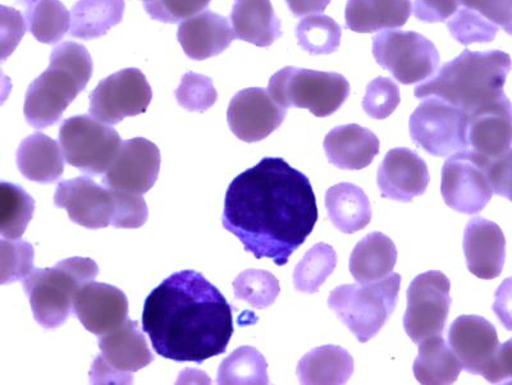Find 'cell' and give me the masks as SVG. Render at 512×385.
Returning a JSON list of instances; mask_svg holds the SVG:
<instances>
[{"instance_id":"28","label":"cell","mask_w":512,"mask_h":385,"mask_svg":"<svg viewBox=\"0 0 512 385\" xmlns=\"http://www.w3.org/2000/svg\"><path fill=\"white\" fill-rule=\"evenodd\" d=\"M63 155V149L56 141L36 132L21 142L17 150V167L32 182H56L64 171Z\"/></svg>"},{"instance_id":"4","label":"cell","mask_w":512,"mask_h":385,"mask_svg":"<svg viewBox=\"0 0 512 385\" xmlns=\"http://www.w3.org/2000/svg\"><path fill=\"white\" fill-rule=\"evenodd\" d=\"M93 75V59L84 45L66 41L50 55L48 70L29 87L25 99V118L31 127L48 128L56 125L64 110Z\"/></svg>"},{"instance_id":"1","label":"cell","mask_w":512,"mask_h":385,"mask_svg":"<svg viewBox=\"0 0 512 385\" xmlns=\"http://www.w3.org/2000/svg\"><path fill=\"white\" fill-rule=\"evenodd\" d=\"M318 222L312 183L282 158H264L237 176L224 199L223 228L256 259L283 267Z\"/></svg>"},{"instance_id":"5","label":"cell","mask_w":512,"mask_h":385,"mask_svg":"<svg viewBox=\"0 0 512 385\" xmlns=\"http://www.w3.org/2000/svg\"><path fill=\"white\" fill-rule=\"evenodd\" d=\"M98 274V265L89 258H70L53 268L32 270L24 290L36 322L45 329L61 327L70 318L76 293Z\"/></svg>"},{"instance_id":"45","label":"cell","mask_w":512,"mask_h":385,"mask_svg":"<svg viewBox=\"0 0 512 385\" xmlns=\"http://www.w3.org/2000/svg\"><path fill=\"white\" fill-rule=\"evenodd\" d=\"M460 6L461 0H415L413 13L419 21L438 24L454 16Z\"/></svg>"},{"instance_id":"29","label":"cell","mask_w":512,"mask_h":385,"mask_svg":"<svg viewBox=\"0 0 512 385\" xmlns=\"http://www.w3.org/2000/svg\"><path fill=\"white\" fill-rule=\"evenodd\" d=\"M354 373V359L345 348L322 346L308 352L297 365L299 382L306 385H341Z\"/></svg>"},{"instance_id":"51","label":"cell","mask_w":512,"mask_h":385,"mask_svg":"<svg viewBox=\"0 0 512 385\" xmlns=\"http://www.w3.org/2000/svg\"><path fill=\"white\" fill-rule=\"evenodd\" d=\"M286 3L292 15L303 17L326 11L331 0H286Z\"/></svg>"},{"instance_id":"2","label":"cell","mask_w":512,"mask_h":385,"mask_svg":"<svg viewBox=\"0 0 512 385\" xmlns=\"http://www.w3.org/2000/svg\"><path fill=\"white\" fill-rule=\"evenodd\" d=\"M143 330L164 359L203 364L226 352L233 334L232 307L203 274L181 270L145 300Z\"/></svg>"},{"instance_id":"3","label":"cell","mask_w":512,"mask_h":385,"mask_svg":"<svg viewBox=\"0 0 512 385\" xmlns=\"http://www.w3.org/2000/svg\"><path fill=\"white\" fill-rule=\"evenodd\" d=\"M511 67L510 55L501 50H464L431 80L416 87L415 96L418 99L436 96L469 116L505 95L504 86Z\"/></svg>"},{"instance_id":"22","label":"cell","mask_w":512,"mask_h":385,"mask_svg":"<svg viewBox=\"0 0 512 385\" xmlns=\"http://www.w3.org/2000/svg\"><path fill=\"white\" fill-rule=\"evenodd\" d=\"M464 254L469 272L475 277L486 281L500 277L506 260L504 232L491 220H470L464 232Z\"/></svg>"},{"instance_id":"15","label":"cell","mask_w":512,"mask_h":385,"mask_svg":"<svg viewBox=\"0 0 512 385\" xmlns=\"http://www.w3.org/2000/svg\"><path fill=\"white\" fill-rule=\"evenodd\" d=\"M57 208L66 209L68 217L89 229L113 227L117 214V191L99 186L89 177H77L59 183L54 195Z\"/></svg>"},{"instance_id":"7","label":"cell","mask_w":512,"mask_h":385,"mask_svg":"<svg viewBox=\"0 0 512 385\" xmlns=\"http://www.w3.org/2000/svg\"><path fill=\"white\" fill-rule=\"evenodd\" d=\"M350 84L340 73L286 67L274 73L268 91L280 107L308 109L315 117L332 116L345 104Z\"/></svg>"},{"instance_id":"10","label":"cell","mask_w":512,"mask_h":385,"mask_svg":"<svg viewBox=\"0 0 512 385\" xmlns=\"http://www.w3.org/2000/svg\"><path fill=\"white\" fill-rule=\"evenodd\" d=\"M59 142L67 163L93 177L108 171L122 145L114 128L89 116L66 119L59 130Z\"/></svg>"},{"instance_id":"33","label":"cell","mask_w":512,"mask_h":385,"mask_svg":"<svg viewBox=\"0 0 512 385\" xmlns=\"http://www.w3.org/2000/svg\"><path fill=\"white\" fill-rule=\"evenodd\" d=\"M26 9V20L34 38L56 44L71 30V15L59 0H17Z\"/></svg>"},{"instance_id":"53","label":"cell","mask_w":512,"mask_h":385,"mask_svg":"<svg viewBox=\"0 0 512 385\" xmlns=\"http://www.w3.org/2000/svg\"><path fill=\"white\" fill-rule=\"evenodd\" d=\"M143 2H144V0H143Z\"/></svg>"},{"instance_id":"40","label":"cell","mask_w":512,"mask_h":385,"mask_svg":"<svg viewBox=\"0 0 512 385\" xmlns=\"http://www.w3.org/2000/svg\"><path fill=\"white\" fill-rule=\"evenodd\" d=\"M176 99L189 112L203 113L217 103L218 94L213 81L199 73L189 72L182 77Z\"/></svg>"},{"instance_id":"8","label":"cell","mask_w":512,"mask_h":385,"mask_svg":"<svg viewBox=\"0 0 512 385\" xmlns=\"http://www.w3.org/2000/svg\"><path fill=\"white\" fill-rule=\"evenodd\" d=\"M411 139L433 157L469 150L468 114L436 96L425 98L411 114Z\"/></svg>"},{"instance_id":"14","label":"cell","mask_w":512,"mask_h":385,"mask_svg":"<svg viewBox=\"0 0 512 385\" xmlns=\"http://www.w3.org/2000/svg\"><path fill=\"white\" fill-rule=\"evenodd\" d=\"M153 99L152 87L144 73L127 68L100 82L90 94L91 117L117 125L127 117L144 114Z\"/></svg>"},{"instance_id":"30","label":"cell","mask_w":512,"mask_h":385,"mask_svg":"<svg viewBox=\"0 0 512 385\" xmlns=\"http://www.w3.org/2000/svg\"><path fill=\"white\" fill-rule=\"evenodd\" d=\"M326 208L333 226L346 235L361 231L372 220L368 196L352 183H340L328 189Z\"/></svg>"},{"instance_id":"24","label":"cell","mask_w":512,"mask_h":385,"mask_svg":"<svg viewBox=\"0 0 512 385\" xmlns=\"http://www.w3.org/2000/svg\"><path fill=\"white\" fill-rule=\"evenodd\" d=\"M379 146L376 134L359 125L338 126L324 139L328 162L347 171L369 167L379 153Z\"/></svg>"},{"instance_id":"39","label":"cell","mask_w":512,"mask_h":385,"mask_svg":"<svg viewBox=\"0 0 512 385\" xmlns=\"http://www.w3.org/2000/svg\"><path fill=\"white\" fill-rule=\"evenodd\" d=\"M448 30L452 38L469 47L474 43H491L495 40L498 26L474 9L461 7L448 18Z\"/></svg>"},{"instance_id":"12","label":"cell","mask_w":512,"mask_h":385,"mask_svg":"<svg viewBox=\"0 0 512 385\" xmlns=\"http://www.w3.org/2000/svg\"><path fill=\"white\" fill-rule=\"evenodd\" d=\"M450 279L438 270L418 275L410 283L404 328L411 341L442 336L451 306Z\"/></svg>"},{"instance_id":"20","label":"cell","mask_w":512,"mask_h":385,"mask_svg":"<svg viewBox=\"0 0 512 385\" xmlns=\"http://www.w3.org/2000/svg\"><path fill=\"white\" fill-rule=\"evenodd\" d=\"M468 142L488 163L512 149V104L506 95L469 114Z\"/></svg>"},{"instance_id":"50","label":"cell","mask_w":512,"mask_h":385,"mask_svg":"<svg viewBox=\"0 0 512 385\" xmlns=\"http://www.w3.org/2000/svg\"><path fill=\"white\" fill-rule=\"evenodd\" d=\"M493 311L507 330L512 332V277L505 279L495 295Z\"/></svg>"},{"instance_id":"41","label":"cell","mask_w":512,"mask_h":385,"mask_svg":"<svg viewBox=\"0 0 512 385\" xmlns=\"http://www.w3.org/2000/svg\"><path fill=\"white\" fill-rule=\"evenodd\" d=\"M2 251V274L0 283L8 284L21 281L34 269V247L25 241H13L2 238L0 241Z\"/></svg>"},{"instance_id":"25","label":"cell","mask_w":512,"mask_h":385,"mask_svg":"<svg viewBox=\"0 0 512 385\" xmlns=\"http://www.w3.org/2000/svg\"><path fill=\"white\" fill-rule=\"evenodd\" d=\"M231 22L236 38L255 47H271L282 36L281 21L271 0H235Z\"/></svg>"},{"instance_id":"26","label":"cell","mask_w":512,"mask_h":385,"mask_svg":"<svg viewBox=\"0 0 512 385\" xmlns=\"http://www.w3.org/2000/svg\"><path fill=\"white\" fill-rule=\"evenodd\" d=\"M413 4L410 0H349L346 27L358 34L397 29L408 22Z\"/></svg>"},{"instance_id":"37","label":"cell","mask_w":512,"mask_h":385,"mask_svg":"<svg viewBox=\"0 0 512 385\" xmlns=\"http://www.w3.org/2000/svg\"><path fill=\"white\" fill-rule=\"evenodd\" d=\"M337 267V254L332 246L318 244L306 252L294 272L296 291L315 293Z\"/></svg>"},{"instance_id":"46","label":"cell","mask_w":512,"mask_h":385,"mask_svg":"<svg viewBox=\"0 0 512 385\" xmlns=\"http://www.w3.org/2000/svg\"><path fill=\"white\" fill-rule=\"evenodd\" d=\"M461 4L504 30L512 25V0H461Z\"/></svg>"},{"instance_id":"47","label":"cell","mask_w":512,"mask_h":385,"mask_svg":"<svg viewBox=\"0 0 512 385\" xmlns=\"http://www.w3.org/2000/svg\"><path fill=\"white\" fill-rule=\"evenodd\" d=\"M488 176L495 194L512 201V149L489 163Z\"/></svg>"},{"instance_id":"11","label":"cell","mask_w":512,"mask_h":385,"mask_svg":"<svg viewBox=\"0 0 512 385\" xmlns=\"http://www.w3.org/2000/svg\"><path fill=\"white\" fill-rule=\"evenodd\" d=\"M373 55L402 85L428 80L440 66V53L432 41L414 31H384L374 36Z\"/></svg>"},{"instance_id":"19","label":"cell","mask_w":512,"mask_h":385,"mask_svg":"<svg viewBox=\"0 0 512 385\" xmlns=\"http://www.w3.org/2000/svg\"><path fill=\"white\" fill-rule=\"evenodd\" d=\"M73 311L86 330L102 337L126 322L128 301L120 288L91 281L76 293Z\"/></svg>"},{"instance_id":"34","label":"cell","mask_w":512,"mask_h":385,"mask_svg":"<svg viewBox=\"0 0 512 385\" xmlns=\"http://www.w3.org/2000/svg\"><path fill=\"white\" fill-rule=\"evenodd\" d=\"M34 213L35 200L22 187L0 183V233L3 238H21Z\"/></svg>"},{"instance_id":"21","label":"cell","mask_w":512,"mask_h":385,"mask_svg":"<svg viewBox=\"0 0 512 385\" xmlns=\"http://www.w3.org/2000/svg\"><path fill=\"white\" fill-rule=\"evenodd\" d=\"M429 180L427 164L410 149L388 151L379 165L377 183L384 199L410 203L414 197L427 191Z\"/></svg>"},{"instance_id":"42","label":"cell","mask_w":512,"mask_h":385,"mask_svg":"<svg viewBox=\"0 0 512 385\" xmlns=\"http://www.w3.org/2000/svg\"><path fill=\"white\" fill-rule=\"evenodd\" d=\"M401 95L399 86L387 77H377L369 82L363 100V109L370 118L386 119L399 107Z\"/></svg>"},{"instance_id":"6","label":"cell","mask_w":512,"mask_h":385,"mask_svg":"<svg viewBox=\"0 0 512 385\" xmlns=\"http://www.w3.org/2000/svg\"><path fill=\"white\" fill-rule=\"evenodd\" d=\"M400 286L397 273L379 282L345 284L331 292L328 306L360 343H367L381 332L395 311Z\"/></svg>"},{"instance_id":"52","label":"cell","mask_w":512,"mask_h":385,"mask_svg":"<svg viewBox=\"0 0 512 385\" xmlns=\"http://www.w3.org/2000/svg\"><path fill=\"white\" fill-rule=\"evenodd\" d=\"M507 32V34L511 35L512 36V25H510L509 27H507V29L505 30Z\"/></svg>"},{"instance_id":"43","label":"cell","mask_w":512,"mask_h":385,"mask_svg":"<svg viewBox=\"0 0 512 385\" xmlns=\"http://www.w3.org/2000/svg\"><path fill=\"white\" fill-rule=\"evenodd\" d=\"M209 3L210 0H144V7L153 20L176 24L185 18L199 15Z\"/></svg>"},{"instance_id":"36","label":"cell","mask_w":512,"mask_h":385,"mask_svg":"<svg viewBox=\"0 0 512 385\" xmlns=\"http://www.w3.org/2000/svg\"><path fill=\"white\" fill-rule=\"evenodd\" d=\"M297 43L312 55L335 53L340 48L342 29L333 18L326 15H310L296 27Z\"/></svg>"},{"instance_id":"27","label":"cell","mask_w":512,"mask_h":385,"mask_svg":"<svg viewBox=\"0 0 512 385\" xmlns=\"http://www.w3.org/2000/svg\"><path fill=\"white\" fill-rule=\"evenodd\" d=\"M397 263V249L390 237L370 233L355 246L350 258V272L355 281L368 284L390 277Z\"/></svg>"},{"instance_id":"38","label":"cell","mask_w":512,"mask_h":385,"mask_svg":"<svg viewBox=\"0 0 512 385\" xmlns=\"http://www.w3.org/2000/svg\"><path fill=\"white\" fill-rule=\"evenodd\" d=\"M236 299L248 302L255 309H267L276 302L281 287L278 279L267 270L249 269L233 282Z\"/></svg>"},{"instance_id":"17","label":"cell","mask_w":512,"mask_h":385,"mask_svg":"<svg viewBox=\"0 0 512 385\" xmlns=\"http://www.w3.org/2000/svg\"><path fill=\"white\" fill-rule=\"evenodd\" d=\"M160 171V151L154 142L135 137L123 141L117 157L105 172L109 189L144 195L152 190Z\"/></svg>"},{"instance_id":"16","label":"cell","mask_w":512,"mask_h":385,"mask_svg":"<svg viewBox=\"0 0 512 385\" xmlns=\"http://www.w3.org/2000/svg\"><path fill=\"white\" fill-rule=\"evenodd\" d=\"M448 343L466 373L489 377L501 346L495 325L482 316H460L448 330Z\"/></svg>"},{"instance_id":"9","label":"cell","mask_w":512,"mask_h":385,"mask_svg":"<svg viewBox=\"0 0 512 385\" xmlns=\"http://www.w3.org/2000/svg\"><path fill=\"white\" fill-rule=\"evenodd\" d=\"M100 355L90 371L93 384H131L134 374L152 364L154 356L139 323H125L99 338Z\"/></svg>"},{"instance_id":"44","label":"cell","mask_w":512,"mask_h":385,"mask_svg":"<svg viewBox=\"0 0 512 385\" xmlns=\"http://www.w3.org/2000/svg\"><path fill=\"white\" fill-rule=\"evenodd\" d=\"M148 217L149 210L143 196L132 194V192L117 191V214L113 223L114 228H140L144 226Z\"/></svg>"},{"instance_id":"18","label":"cell","mask_w":512,"mask_h":385,"mask_svg":"<svg viewBox=\"0 0 512 385\" xmlns=\"http://www.w3.org/2000/svg\"><path fill=\"white\" fill-rule=\"evenodd\" d=\"M285 118L286 109L260 87H250L233 96L227 112L233 134L249 144L267 139L282 126Z\"/></svg>"},{"instance_id":"35","label":"cell","mask_w":512,"mask_h":385,"mask_svg":"<svg viewBox=\"0 0 512 385\" xmlns=\"http://www.w3.org/2000/svg\"><path fill=\"white\" fill-rule=\"evenodd\" d=\"M217 382L222 385L268 384L267 361L254 347H240L219 366Z\"/></svg>"},{"instance_id":"49","label":"cell","mask_w":512,"mask_h":385,"mask_svg":"<svg viewBox=\"0 0 512 385\" xmlns=\"http://www.w3.org/2000/svg\"><path fill=\"white\" fill-rule=\"evenodd\" d=\"M487 380L492 384H512V338L500 346Z\"/></svg>"},{"instance_id":"48","label":"cell","mask_w":512,"mask_h":385,"mask_svg":"<svg viewBox=\"0 0 512 385\" xmlns=\"http://www.w3.org/2000/svg\"><path fill=\"white\" fill-rule=\"evenodd\" d=\"M25 34V22L15 9L2 7V58L3 61L13 50Z\"/></svg>"},{"instance_id":"31","label":"cell","mask_w":512,"mask_h":385,"mask_svg":"<svg viewBox=\"0 0 512 385\" xmlns=\"http://www.w3.org/2000/svg\"><path fill=\"white\" fill-rule=\"evenodd\" d=\"M413 370L420 384L448 385L456 382L463 366L445 339L436 336L419 343Z\"/></svg>"},{"instance_id":"23","label":"cell","mask_w":512,"mask_h":385,"mask_svg":"<svg viewBox=\"0 0 512 385\" xmlns=\"http://www.w3.org/2000/svg\"><path fill=\"white\" fill-rule=\"evenodd\" d=\"M177 38L187 57L204 61L222 54L236 35L226 17L205 11L182 22Z\"/></svg>"},{"instance_id":"13","label":"cell","mask_w":512,"mask_h":385,"mask_svg":"<svg viewBox=\"0 0 512 385\" xmlns=\"http://www.w3.org/2000/svg\"><path fill=\"white\" fill-rule=\"evenodd\" d=\"M488 165L472 150L459 151L447 159L442 169L441 192L448 208L475 215L491 201L493 191Z\"/></svg>"},{"instance_id":"32","label":"cell","mask_w":512,"mask_h":385,"mask_svg":"<svg viewBox=\"0 0 512 385\" xmlns=\"http://www.w3.org/2000/svg\"><path fill=\"white\" fill-rule=\"evenodd\" d=\"M125 13V0H79L72 9V38L93 40L102 38L120 24Z\"/></svg>"}]
</instances>
